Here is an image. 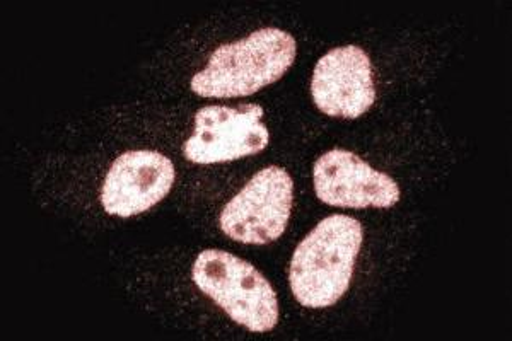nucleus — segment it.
Returning a JSON list of instances; mask_svg holds the SVG:
<instances>
[{"instance_id":"f257e3e1","label":"nucleus","mask_w":512,"mask_h":341,"mask_svg":"<svg viewBox=\"0 0 512 341\" xmlns=\"http://www.w3.org/2000/svg\"><path fill=\"white\" fill-rule=\"evenodd\" d=\"M361 222L330 215L304 237L292 256L289 282L297 302L309 309L337 304L349 290L361 251Z\"/></svg>"},{"instance_id":"f03ea898","label":"nucleus","mask_w":512,"mask_h":341,"mask_svg":"<svg viewBox=\"0 0 512 341\" xmlns=\"http://www.w3.org/2000/svg\"><path fill=\"white\" fill-rule=\"evenodd\" d=\"M297 41L279 28H262L216 48L190 87L202 98H245L279 81L291 69Z\"/></svg>"},{"instance_id":"7ed1b4c3","label":"nucleus","mask_w":512,"mask_h":341,"mask_svg":"<svg viewBox=\"0 0 512 341\" xmlns=\"http://www.w3.org/2000/svg\"><path fill=\"white\" fill-rule=\"evenodd\" d=\"M192 277L202 294L253 333H267L279 323L274 287L248 261L221 249H205L193 263Z\"/></svg>"},{"instance_id":"20e7f679","label":"nucleus","mask_w":512,"mask_h":341,"mask_svg":"<svg viewBox=\"0 0 512 341\" xmlns=\"http://www.w3.org/2000/svg\"><path fill=\"white\" fill-rule=\"evenodd\" d=\"M294 183L279 166L262 169L227 203L219 217L221 231L243 244L274 243L291 219Z\"/></svg>"},{"instance_id":"39448f33","label":"nucleus","mask_w":512,"mask_h":341,"mask_svg":"<svg viewBox=\"0 0 512 341\" xmlns=\"http://www.w3.org/2000/svg\"><path fill=\"white\" fill-rule=\"evenodd\" d=\"M260 105L204 106L195 115L183 154L193 164H219L255 156L270 144Z\"/></svg>"},{"instance_id":"423d86ee","label":"nucleus","mask_w":512,"mask_h":341,"mask_svg":"<svg viewBox=\"0 0 512 341\" xmlns=\"http://www.w3.org/2000/svg\"><path fill=\"white\" fill-rule=\"evenodd\" d=\"M313 183L321 202L340 209H390L400 202V186L362 157L333 149L315 162Z\"/></svg>"},{"instance_id":"0eeeda50","label":"nucleus","mask_w":512,"mask_h":341,"mask_svg":"<svg viewBox=\"0 0 512 341\" xmlns=\"http://www.w3.org/2000/svg\"><path fill=\"white\" fill-rule=\"evenodd\" d=\"M311 94L318 110L333 118L355 120L376 101L371 58L361 47L333 48L318 60Z\"/></svg>"},{"instance_id":"6e6552de","label":"nucleus","mask_w":512,"mask_h":341,"mask_svg":"<svg viewBox=\"0 0 512 341\" xmlns=\"http://www.w3.org/2000/svg\"><path fill=\"white\" fill-rule=\"evenodd\" d=\"M175 180V164L161 152H123L103 181V209L123 219L144 214L166 198Z\"/></svg>"}]
</instances>
